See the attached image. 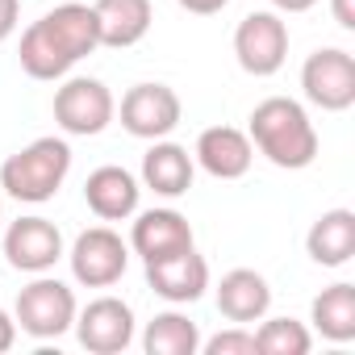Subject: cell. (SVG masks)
Returning a JSON list of instances; mask_svg holds the SVG:
<instances>
[{
  "label": "cell",
  "mask_w": 355,
  "mask_h": 355,
  "mask_svg": "<svg viewBox=\"0 0 355 355\" xmlns=\"http://www.w3.org/2000/svg\"><path fill=\"white\" fill-rule=\"evenodd\" d=\"M146 288L171 305H193L209 288V263H205V255H197V247L150 259L146 263Z\"/></svg>",
  "instance_id": "obj_11"
},
{
  "label": "cell",
  "mask_w": 355,
  "mask_h": 355,
  "mask_svg": "<svg viewBox=\"0 0 355 355\" xmlns=\"http://www.w3.org/2000/svg\"><path fill=\"white\" fill-rule=\"evenodd\" d=\"M234 59L247 76L268 80L288 59V26L276 9H255L234 30Z\"/></svg>",
  "instance_id": "obj_4"
},
{
  "label": "cell",
  "mask_w": 355,
  "mask_h": 355,
  "mask_svg": "<svg viewBox=\"0 0 355 355\" xmlns=\"http://www.w3.org/2000/svg\"><path fill=\"white\" fill-rule=\"evenodd\" d=\"M309 322L322 338L330 343H351L355 338V284L338 280L330 288H322L313 297V309H309Z\"/></svg>",
  "instance_id": "obj_20"
},
{
  "label": "cell",
  "mask_w": 355,
  "mask_h": 355,
  "mask_svg": "<svg viewBox=\"0 0 355 355\" xmlns=\"http://www.w3.org/2000/svg\"><path fill=\"white\" fill-rule=\"evenodd\" d=\"M193 247V226L180 209H146V214H134V226H130V251L150 263V259H163V255H175V251H189Z\"/></svg>",
  "instance_id": "obj_12"
},
{
  "label": "cell",
  "mask_w": 355,
  "mask_h": 355,
  "mask_svg": "<svg viewBox=\"0 0 355 355\" xmlns=\"http://www.w3.org/2000/svg\"><path fill=\"white\" fill-rule=\"evenodd\" d=\"M63 255H67L63 230L51 218L30 214V218L9 222V230H5V259H9V268L38 276V272H51Z\"/></svg>",
  "instance_id": "obj_10"
},
{
  "label": "cell",
  "mask_w": 355,
  "mask_h": 355,
  "mask_svg": "<svg viewBox=\"0 0 355 355\" xmlns=\"http://www.w3.org/2000/svg\"><path fill=\"white\" fill-rule=\"evenodd\" d=\"M193 175H197V159L180 142L155 138L150 150L142 155V189H150L155 197H167V201L184 197L193 189Z\"/></svg>",
  "instance_id": "obj_15"
},
{
  "label": "cell",
  "mask_w": 355,
  "mask_h": 355,
  "mask_svg": "<svg viewBox=\"0 0 355 355\" xmlns=\"http://www.w3.org/2000/svg\"><path fill=\"white\" fill-rule=\"evenodd\" d=\"M92 13H96V30H101V46H109V51L138 46L155 21L150 0H96Z\"/></svg>",
  "instance_id": "obj_17"
},
{
  "label": "cell",
  "mask_w": 355,
  "mask_h": 355,
  "mask_svg": "<svg viewBox=\"0 0 355 355\" xmlns=\"http://www.w3.org/2000/svg\"><path fill=\"white\" fill-rule=\"evenodd\" d=\"M268 5H272L276 13H309L318 0H268Z\"/></svg>",
  "instance_id": "obj_29"
},
{
  "label": "cell",
  "mask_w": 355,
  "mask_h": 355,
  "mask_svg": "<svg viewBox=\"0 0 355 355\" xmlns=\"http://www.w3.org/2000/svg\"><path fill=\"white\" fill-rule=\"evenodd\" d=\"M301 92L322 113H347L355 105V59L343 46H322L301 67Z\"/></svg>",
  "instance_id": "obj_7"
},
{
  "label": "cell",
  "mask_w": 355,
  "mask_h": 355,
  "mask_svg": "<svg viewBox=\"0 0 355 355\" xmlns=\"http://www.w3.org/2000/svg\"><path fill=\"white\" fill-rule=\"evenodd\" d=\"M193 159L214 175V180H243L251 171V163H255V146L234 125H209V130H201V138L193 146Z\"/></svg>",
  "instance_id": "obj_13"
},
{
  "label": "cell",
  "mask_w": 355,
  "mask_h": 355,
  "mask_svg": "<svg viewBox=\"0 0 355 355\" xmlns=\"http://www.w3.org/2000/svg\"><path fill=\"white\" fill-rule=\"evenodd\" d=\"M201 351L205 355H255V334L247 326H230L214 338H201Z\"/></svg>",
  "instance_id": "obj_24"
},
{
  "label": "cell",
  "mask_w": 355,
  "mask_h": 355,
  "mask_svg": "<svg viewBox=\"0 0 355 355\" xmlns=\"http://www.w3.org/2000/svg\"><path fill=\"white\" fill-rule=\"evenodd\" d=\"M76 338L92 355H121L134 343V309L121 297H96L76 309Z\"/></svg>",
  "instance_id": "obj_9"
},
{
  "label": "cell",
  "mask_w": 355,
  "mask_h": 355,
  "mask_svg": "<svg viewBox=\"0 0 355 355\" xmlns=\"http://www.w3.org/2000/svg\"><path fill=\"white\" fill-rule=\"evenodd\" d=\"M113 117H117V101H113V92L101 80L71 76L63 88H55V121H59L63 134L92 138V134L109 130Z\"/></svg>",
  "instance_id": "obj_6"
},
{
  "label": "cell",
  "mask_w": 355,
  "mask_h": 355,
  "mask_svg": "<svg viewBox=\"0 0 355 355\" xmlns=\"http://www.w3.org/2000/svg\"><path fill=\"white\" fill-rule=\"evenodd\" d=\"M138 197H142L138 175L125 171V167H117V163L96 167L84 180V201H88V209L101 222H125V218H134L138 214Z\"/></svg>",
  "instance_id": "obj_14"
},
{
  "label": "cell",
  "mask_w": 355,
  "mask_h": 355,
  "mask_svg": "<svg viewBox=\"0 0 355 355\" xmlns=\"http://www.w3.org/2000/svg\"><path fill=\"white\" fill-rule=\"evenodd\" d=\"M0 222H5V209H0Z\"/></svg>",
  "instance_id": "obj_30"
},
{
  "label": "cell",
  "mask_w": 355,
  "mask_h": 355,
  "mask_svg": "<svg viewBox=\"0 0 355 355\" xmlns=\"http://www.w3.org/2000/svg\"><path fill=\"white\" fill-rule=\"evenodd\" d=\"M184 13H193V17H214V13H222L230 0H175Z\"/></svg>",
  "instance_id": "obj_26"
},
{
  "label": "cell",
  "mask_w": 355,
  "mask_h": 355,
  "mask_svg": "<svg viewBox=\"0 0 355 355\" xmlns=\"http://www.w3.org/2000/svg\"><path fill=\"white\" fill-rule=\"evenodd\" d=\"M305 251L318 268H343L355 255V214L351 209H326L309 234H305Z\"/></svg>",
  "instance_id": "obj_18"
},
{
  "label": "cell",
  "mask_w": 355,
  "mask_h": 355,
  "mask_svg": "<svg viewBox=\"0 0 355 355\" xmlns=\"http://www.w3.org/2000/svg\"><path fill=\"white\" fill-rule=\"evenodd\" d=\"M13 343H17V318L9 309H0V355L13 351Z\"/></svg>",
  "instance_id": "obj_27"
},
{
  "label": "cell",
  "mask_w": 355,
  "mask_h": 355,
  "mask_svg": "<svg viewBox=\"0 0 355 355\" xmlns=\"http://www.w3.org/2000/svg\"><path fill=\"white\" fill-rule=\"evenodd\" d=\"M71 171V146L67 138H34L30 146H21L17 155H9L0 163V189L21 205H46Z\"/></svg>",
  "instance_id": "obj_2"
},
{
  "label": "cell",
  "mask_w": 355,
  "mask_h": 355,
  "mask_svg": "<svg viewBox=\"0 0 355 355\" xmlns=\"http://www.w3.org/2000/svg\"><path fill=\"white\" fill-rule=\"evenodd\" d=\"M330 13L343 30H355V0H330Z\"/></svg>",
  "instance_id": "obj_28"
},
{
  "label": "cell",
  "mask_w": 355,
  "mask_h": 355,
  "mask_svg": "<svg viewBox=\"0 0 355 355\" xmlns=\"http://www.w3.org/2000/svg\"><path fill=\"white\" fill-rule=\"evenodd\" d=\"M121 125L125 134L142 138V142H155V138H167L184 117V105L175 96V88L167 84H134L125 96H121Z\"/></svg>",
  "instance_id": "obj_8"
},
{
  "label": "cell",
  "mask_w": 355,
  "mask_h": 355,
  "mask_svg": "<svg viewBox=\"0 0 355 355\" xmlns=\"http://www.w3.org/2000/svg\"><path fill=\"white\" fill-rule=\"evenodd\" d=\"M71 276L84 288H113L130 268V243L113 226H88L67 251Z\"/></svg>",
  "instance_id": "obj_5"
},
{
  "label": "cell",
  "mask_w": 355,
  "mask_h": 355,
  "mask_svg": "<svg viewBox=\"0 0 355 355\" xmlns=\"http://www.w3.org/2000/svg\"><path fill=\"white\" fill-rule=\"evenodd\" d=\"M142 351L146 355H197L201 351V326L180 309L155 313L142 330Z\"/></svg>",
  "instance_id": "obj_21"
},
{
  "label": "cell",
  "mask_w": 355,
  "mask_h": 355,
  "mask_svg": "<svg viewBox=\"0 0 355 355\" xmlns=\"http://www.w3.org/2000/svg\"><path fill=\"white\" fill-rule=\"evenodd\" d=\"M42 21L51 26V34L67 46V55H71L76 63L101 46V30H96V13H92V5L67 0V5H55Z\"/></svg>",
  "instance_id": "obj_22"
},
{
  "label": "cell",
  "mask_w": 355,
  "mask_h": 355,
  "mask_svg": "<svg viewBox=\"0 0 355 355\" xmlns=\"http://www.w3.org/2000/svg\"><path fill=\"white\" fill-rule=\"evenodd\" d=\"M21 17V0H0V42H9Z\"/></svg>",
  "instance_id": "obj_25"
},
{
  "label": "cell",
  "mask_w": 355,
  "mask_h": 355,
  "mask_svg": "<svg viewBox=\"0 0 355 355\" xmlns=\"http://www.w3.org/2000/svg\"><path fill=\"white\" fill-rule=\"evenodd\" d=\"M263 326L251 330L255 334V355H305L313 347V334L305 330V322L297 318H259Z\"/></svg>",
  "instance_id": "obj_23"
},
{
  "label": "cell",
  "mask_w": 355,
  "mask_h": 355,
  "mask_svg": "<svg viewBox=\"0 0 355 355\" xmlns=\"http://www.w3.org/2000/svg\"><path fill=\"white\" fill-rule=\"evenodd\" d=\"M76 309H80L76 305V293L63 280L38 272L17 293L13 318H17V330H26L30 338H59V334H67L76 326Z\"/></svg>",
  "instance_id": "obj_3"
},
{
  "label": "cell",
  "mask_w": 355,
  "mask_h": 355,
  "mask_svg": "<svg viewBox=\"0 0 355 355\" xmlns=\"http://www.w3.org/2000/svg\"><path fill=\"white\" fill-rule=\"evenodd\" d=\"M247 138H251V146L268 163H276L284 171H301V167H309L318 159V130H313L305 105L293 101V96H268V101H259L251 109Z\"/></svg>",
  "instance_id": "obj_1"
},
{
  "label": "cell",
  "mask_w": 355,
  "mask_h": 355,
  "mask_svg": "<svg viewBox=\"0 0 355 355\" xmlns=\"http://www.w3.org/2000/svg\"><path fill=\"white\" fill-rule=\"evenodd\" d=\"M17 63H21V71H26L30 80H63V76L76 67V59L67 55V46L51 34V26H46L42 17L21 34Z\"/></svg>",
  "instance_id": "obj_19"
},
{
  "label": "cell",
  "mask_w": 355,
  "mask_h": 355,
  "mask_svg": "<svg viewBox=\"0 0 355 355\" xmlns=\"http://www.w3.org/2000/svg\"><path fill=\"white\" fill-rule=\"evenodd\" d=\"M218 309L234 326H251L272 309V284L255 268H234L218 284Z\"/></svg>",
  "instance_id": "obj_16"
}]
</instances>
